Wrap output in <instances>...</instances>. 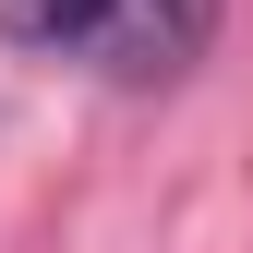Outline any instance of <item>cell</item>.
<instances>
[{
	"label": "cell",
	"instance_id": "6da1fadb",
	"mask_svg": "<svg viewBox=\"0 0 253 253\" xmlns=\"http://www.w3.org/2000/svg\"><path fill=\"white\" fill-rule=\"evenodd\" d=\"M12 37L109 84H181L217 48V0H12Z\"/></svg>",
	"mask_w": 253,
	"mask_h": 253
}]
</instances>
